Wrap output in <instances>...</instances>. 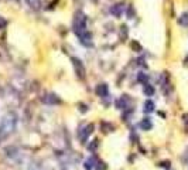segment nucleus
<instances>
[{
  "label": "nucleus",
  "mask_w": 188,
  "mask_h": 170,
  "mask_svg": "<svg viewBox=\"0 0 188 170\" xmlns=\"http://www.w3.org/2000/svg\"><path fill=\"white\" fill-rule=\"evenodd\" d=\"M16 124H17L16 115L14 113H7L6 116L1 119V124H0V139L13 133L14 129H16Z\"/></svg>",
  "instance_id": "nucleus-1"
},
{
  "label": "nucleus",
  "mask_w": 188,
  "mask_h": 170,
  "mask_svg": "<svg viewBox=\"0 0 188 170\" xmlns=\"http://www.w3.org/2000/svg\"><path fill=\"white\" fill-rule=\"evenodd\" d=\"M74 31L77 36H81L84 34L86 30V17H85L82 13H78L75 16V20H74Z\"/></svg>",
  "instance_id": "nucleus-2"
},
{
  "label": "nucleus",
  "mask_w": 188,
  "mask_h": 170,
  "mask_svg": "<svg viewBox=\"0 0 188 170\" xmlns=\"http://www.w3.org/2000/svg\"><path fill=\"white\" fill-rule=\"evenodd\" d=\"M72 64H74V67H75L77 77H78L79 79H84L85 78V67H84V64H82V61L74 57V58H72Z\"/></svg>",
  "instance_id": "nucleus-3"
},
{
  "label": "nucleus",
  "mask_w": 188,
  "mask_h": 170,
  "mask_svg": "<svg viewBox=\"0 0 188 170\" xmlns=\"http://www.w3.org/2000/svg\"><path fill=\"white\" fill-rule=\"evenodd\" d=\"M92 132H93V125H92V124L86 125L84 129H82V132H79V139H81V142H82V143H85V142H86L88 136L91 135Z\"/></svg>",
  "instance_id": "nucleus-4"
},
{
  "label": "nucleus",
  "mask_w": 188,
  "mask_h": 170,
  "mask_svg": "<svg viewBox=\"0 0 188 170\" xmlns=\"http://www.w3.org/2000/svg\"><path fill=\"white\" fill-rule=\"evenodd\" d=\"M110 12H112V14H113L115 17H120L124 12V4L123 3H117V4H115V6L110 9Z\"/></svg>",
  "instance_id": "nucleus-5"
},
{
  "label": "nucleus",
  "mask_w": 188,
  "mask_h": 170,
  "mask_svg": "<svg viewBox=\"0 0 188 170\" xmlns=\"http://www.w3.org/2000/svg\"><path fill=\"white\" fill-rule=\"evenodd\" d=\"M79 40H81V43L84 44V46H92V34L89 33V31H85L84 34H81V36H78Z\"/></svg>",
  "instance_id": "nucleus-6"
},
{
  "label": "nucleus",
  "mask_w": 188,
  "mask_h": 170,
  "mask_svg": "<svg viewBox=\"0 0 188 170\" xmlns=\"http://www.w3.org/2000/svg\"><path fill=\"white\" fill-rule=\"evenodd\" d=\"M108 92H109V89H108V85H106V84L98 85V88H96L98 97H101V98H105V97H108Z\"/></svg>",
  "instance_id": "nucleus-7"
},
{
  "label": "nucleus",
  "mask_w": 188,
  "mask_h": 170,
  "mask_svg": "<svg viewBox=\"0 0 188 170\" xmlns=\"http://www.w3.org/2000/svg\"><path fill=\"white\" fill-rule=\"evenodd\" d=\"M43 102H46V104H59L61 102V99L57 97V95H47L43 98Z\"/></svg>",
  "instance_id": "nucleus-8"
},
{
  "label": "nucleus",
  "mask_w": 188,
  "mask_h": 170,
  "mask_svg": "<svg viewBox=\"0 0 188 170\" xmlns=\"http://www.w3.org/2000/svg\"><path fill=\"white\" fill-rule=\"evenodd\" d=\"M140 128H142L143 131H150L151 128H153V125H151V121L149 118L143 119L142 122H140Z\"/></svg>",
  "instance_id": "nucleus-9"
},
{
  "label": "nucleus",
  "mask_w": 188,
  "mask_h": 170,
  "mask_svg": "<svg viewBox=\"0 0 188 170\" xmlns=\"http://www.w3.org/2000/svg\"><path fill=\"white\" fill-rule=\"evenodd\" d=\"M154 102L153 101H146L144 102V113H151V112L154 111Z\"/></svg>",
  "instance_id": "nucleus-10"
},
{
  "label": "nucleus",
  "mask_w": 188,
  "mask_h": 170,
  "mask_svg": "<svg viewBox=\"0 0 188 170\" xmlns=\"http://www.w3.org/2000/svg\"><path fill=\"white\" fill-rule=\"evenodd\" d=\"M143 91H144V94H146L147 97H153V95H154V88H153L150 84H144Z\"/></svg>",
  "instance_id": "nucleus-11"
},
{
  "label": "nucleus",
  "mask_w": 188,
  "mask_h": 170,
  "mask_svg": "<svg viewBox=\"0 0 188 170\" xmlns=\"http://www.w3.org/2000/svg\"><path fill=\"white\" fill-rule=\"evenodd\" d=\"M178 23L182 27H188V13H182L181 17L178 19Z\"/></svg>",
  "instance_id": "nucleus-12"
},
{
  "label": "nucleus",
  "mask_w": 188,
  "mask_h": 170,
  "mask_svg": "<svg viewBox=\"0 0 188 170\" xmlns=\"http://www.w3.org/2000/svg\"><path fill=\"white\" fill-rule=\"evenodd\" d=\"M126 101H127V98H126V95H124V98H120L119 101H116V108H119V109H124Z\"/></svg>",
  "instance_id": "nucleus-13"
},
{
  "label": "nucleus",
  "mask_w": 188,
  "mask_h": 170,
  "mask_svg": "<svg viewBox=\"0 0 188 170\" xmlns=\"http://www.w3.org/2000/svg\"><path fill=\"white\" fill-rule=\"evenodd\" d=\"M95 163H96V159H95V157H89V159L85 162V167H86V169H92V167L95 166Z\"/></svg>",
  "instance_id": "nucleus-14"
},
{
  "label": "nucleus",
  "mask_w": 188,
  "mask_h": 170,
  "mask_svg": "<svg viewBox=\"0 0 188 170\" xmlns=\"http://www.w3.org/2000/svg\"><path fill=\"white\" fill-rule=\"evenodd\" d=\"M98 146H99V140H98V139H93V140H92L91 143H89V146H88V149H89L91 152H95V150L98 149Z\"/></svg>",
  "instance_id": "nucleus-15"
},
{
  "label": "nucleus",
  "mask_w": 188,
  "mask_h": 170,
  "mask_svg": "<svg viewBox=\"0 0 188 170\" xmlns=\"http://www.w3.org/2000/svg\"><path fill=\"white\" fill-rule=\"evenodd\" d=\"M137 79H139L140 82H143V84H146V82H147V79H149V77H147L146 74L140 72V74H139V77H137Z\"/></svg>",
  "instance_id": "nucleus-16"
},
{
  "label": "nucleus",
  "mask_w": 188,
  "mask_h": 170,
  "mask_svg": "<svg viewBox=\"0 0 188 170\" xmlns=\"http://www.w3.org/2000/svg\"><path fill=\"white\" fill-rule=\"evenodd\" d=\"M96 169L98 170H106L108 169V166L105 162H96Z\"/></svg>",
  "instance_id": "nucleus-17"
},
{
  "label": "nucleus",
  "mask_w": 188,
  "mask_h": 170,
  "mask_svg": "<svg viewBox=\"0 0 188 170\" xmlns=\"http://www.w3.org/2000/svg\"><path fill=\"white\" fill-rule=\"evenodd\" d=\"M132 47H133V50L136 48L137 52H140V51H142V47H140V44H139L137 41H133V43H132Z\"/></svg>",
  "instance_id": "nucleus-18"
},
{
  "label": "nucleus",
  "mask_w": 188,
  "mask_h": 170,
  "mask_svg": "<svg viewBox=\"0 0 188 170\" xmlns=\"http://www.w3.org/2000/svg\"><path fill=\"white\" fill-rule=\"evenodd\" d=\"M133 7L132 6H129V9H127V17H129V19H133Z\"/></svg>",
  "instance_id": "nucleus-19"
},
{
  "label": "nucleus",
  "mask_w": 188,
  "mask_h": 170,
  "mask_svg": "<svg viewBox=\"0 0 188 170\" xmlns=\"http://www.w3.org/2000/svg\"><path fill=\"white\" fill-rule=\"evenodd\" d=\"M6 26H7V21L3 17H0V28H4Z\"/></svg>",
  "instance_id": "nucleus-20"
},
{
  "label": "nucleus",
  "mask_w": 188,
  "mask_h": 170,
  "mask_svg": "<svg viewBox=\"0 0 188 170\" xmlns=\"http://www.w3.org/2000/svg\"><path fill=\"white\" fill-rule=\"evenodd\" d=\"M79 111L82 112V113H85V112L88 111V108H86V105H84V104H79Z\"/></svg>",
  "instance_id": "nucleus-21"
},
{
  "label": "nucleus",
  "mask_w": 188,
  "mask_h": 170,
  "mask_svg": "<svg viewBox=\"0 0 188 170\" xmlns=\"http://www.w3.org/2000/svg\"><path fill=\"white\" fill-rule=\"evenodd\" d=\"M160 166L166 167V169H170V162H163V163H160Z\"/></svg>",
  "instance_id": "nucleus-22"
},
{
  "label": "nucleus",
  "mask_w": 188,
  "mask_h": 170,
  "mask_svg": "<svg viewBox=\"0 0 188 170\" xmlns=\"http://www.w3.org/2000/svg\"><path fill=\"white\" fill-rule=\"evenodd\" d=\"M182 119H184L185 124H188V113H184V115H182Z\"/></svg>",
  "instance_id": "nucleus-23"
},
{
  "label": "nucleus",
  "mask_w": 188,
  "mask_h": 170,
  "mask_svg": "<svg viewBox=\"0 0 188 170\" xmlns=\"http://www.w3.org/2000/svg\"><path fill=\"white\" fill-rule=\"evenodd\" d=\"M184 65H185V67H188V55H187V58L184 60Z\"/></svg>",
  "instance_id": "nucleus-24"
}]
</instances>
